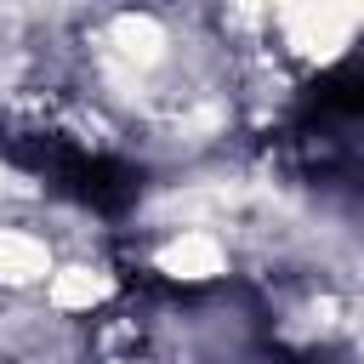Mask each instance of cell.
Instances as JSON below:
<instances>
[{"label": "cell", "mask_w": 364, "mask_h": 364, "mask_svg": "<svg viewBox=\"0 0 364 364\" xmlns=\"http://www.w3.org/2000/svg\"><path fill=\"white\" fill-rule=\"evenodd\" d=\"M159 267H165L171 279H210V273H222V245H216L205 228H182V233L159 250Z\"/></svg>", "instance_id": "cell-2"}, {"label": "cell", "mask_w": 364, "mask_h": 364, "mask_svg": "<svg viewBox=\"0 0 364 364\" xmlns=\"http://www.w3.org/2000/svg\"><path fill=\"white\" fill-rule=\"evenodd\" d=\"M102 296H108V273H97V267H63V273L51 279V301H57L63 313L97 307Z\"/></svg>", "instance_id": "cell-5"}, {"label": "cell", "mask_w": 364, "mask_h": 364, "mask_svg": "<svg viewBox=\"0 0 364 364\" xmlns=\"http://www.w3.org/2000/svg\"><path fill=\"white\" fill-rule=\"evenodd\" d=\"M51 273V256L34 233H17V228H0V284H34Z\"/></svg>", "instance_id": "cell-3"}, {"label": "cell", "mask_w": 364, "mask_h": 364, "mask_svg": "<svg viewBox=\"0 0 364 364\" xmlns=\"http://www.w3.org/2000/svg\"><path fill=\"white\" fill-rule=\"evenodd\" d=\"M358 23H364V11H341V6H296V11H279V28H284L290 46L307 51V57L341 51Z\"/></svg>", "instance_id": "cell-1"}, {"label": "cell", "mask_w": 364, "mask_h": 364, "mask_svg": "<svg viewBox=\"0 0 364 364\" xmlns=\"http://www.w3.org/2000/svg\"><path fill=\"white\" fill-rule=\"evenodd\" d=\"M114 57L125 68H154L165 57V28L154 17H119L114 23Z\"/></svg>", "instance_id": "cell-4"}]
</instances>
